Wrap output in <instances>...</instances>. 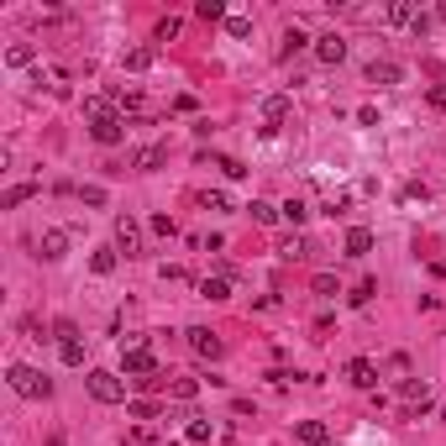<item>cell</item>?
<instances>
[{
    "instance_id": "1",
    "label": "cell",
    "mask_w": 446,
    "mask_h": 446,
    "mask_svg": "<svg viewBox=\"0 0 446 446\" xmlns=\"http://www.w3.org/2000/svg\"><path fill=\"white\" fill-rule=\"evenodd\" d=\"M6 384L16 388L21 399H48V394H53V384H48L37 368H26V362H11V368H6Z\"/></svg>"
},
{
    "instance_id": "2",
    "label": "cell",
    "mask_w": 446,
    "mask_h": 446,
    "mask_svg": "<svg viewBox=\"0 0 446 446\" xmlns=\"http://www.w3.org/2000/svg\"><path fill=\"white\" fill-rule=\"evenodd\" d=\"M85 384H89V394L100 399V404H121V399H126V384H121L116 373H105V368H94Z\"/></svg>"
},
{
    "instance_id": "3",
    "label": "cell",
    "mask_w": 446,
    "mask_h": 446,
    "mask_svg": "<svg viewBox=\"0 0 446 446\" xmlns=\"http://www.w3.org/2000/svg\"><path fill=\"white\" fill-rule=\"evenodd\" d=\"M116 252L142 258V221L137 215H116Z\"/></svg>"
},
{
    "instance_id": "4",
    "label": "cell",
    "mask_w": 446,
    "mask_h": 446,
    "mask_svg": "<svg viewBox=\"0 0 446 446\" xmlns=\"http://www.w3.org/2000/svg\"><path fill=\"white\" fill-rule=\"evenodd\" d=\"M184 336H189V352L205 357V362H215V357L226 352V342H221V336H215L210 326H195V331H184Z\"/></svg>"
},
{
    "instance_id": "5",
    "label": "cell",
    "mask_w": 446,
    "mask_h": 446,
    "mask_svg": "<svg viewBox=\"0 0 446 446\" xmlns=\"http://www.w3.org/2000/svg\"><path fill=\"white\" fill-rule=\"evenodd\" d=\"M121 362H126L131 378H153L158 373V357L147 352V347H121Z\"/></svg>"
},
{
    "instance_id": "6",
    "label": "cell",
    "mask_w": 446,
    "mask_h": 446,
    "mask_svg": "<svg viewBox=\"0 0 446 446\" xmlns=\"http://www.w3.org/2000/svg\"><path fill=\"white\" fill-rule=\"evenodd\" d=\"M384 21H394V26H415V32H425V16H420V6H415V0H394V6L384 11Z\"/></svg>"
},
{
    "instance_id": "7",
    "label": "cell",
    "mask_w": 446,
    "mask_h": 446,
    "mask_svg": "<svg viewBox=\"0 0 446 446\" xmlns=\"http://www.w3.org/2000/svg\"><path fill=\"white\" fill-rule=\"evenodd\" d=\"M89 137L100 142V147H116L121 137H126V121H121V116H105V121H94V126H89Z\"/></svg>"
},
{
    "instance_id": "8",
    "label": "cell",
    "mask_w": 446,
    "mask_h": 446,
    "mask_svg": "<svg viewBox=\"0 0 446 446\" xmlns=\"http://www.w3.org/2000/svg\"><path fill=\"white\" fill-rule=\"evenodd\" d=\"M399 399H404V410H430V388L420 384V378H404V384H399Z\"/></svg>"
},
{
    "instance_id": "9",
    "label": "cell",
    "mask_w": 446,
    "mask_h": 446,
    "mask_svg": "<svg viewBox=\"0 0 446 446\" xmlns=\"http://www.w3.org/2000/svg\"><path fill=\"white\" fill-rule=\"evenodd\" d=\"M315 58H320V63H342V58H347V37H342V32L315 37Z\"/></svg>"
},
{
    "instance_id": "10",
    "label": "cell",
    "mask_w": 446,
    "mask_h": 446,
    "mask_svg": "<svg viewBox=\"0 0 446 446\" xmlns=\"http://www.w3.org/2000/svg\"><path fill=\"white\" fill-rule=\"evenodd\" d=\"M399 79H404V69L394 58H373L368 63V85H399Z\"/></svg>"
},
{
    "instance_id": "11",
    "label": "cell",
    "mask_w": 446,
    "mask_h": 446,
    "mask_svg": "<svg viewBox=\"0 0 446 446\" xmlns=\"http://www.w3.org/2000/svg\"><path fill=\"white\" fill-rule=\"evenodd\" d=\"M347 378H352L357 388H378V362H368V357H352V362H347Z\"/></svg>"
},
{
    "instance_id": "12",
    "label": "cell",
    "mask_w": 446,
    "mask_h": 446,
    "mask_svg": "<svg viewBox=\"0 0 446 446\" xmlns=\"http://www.w3.org/2000/svg\"><path fill=\"white\" fill-rule=\"evenodd\" d=\"M310 252H315V241H310V236H300V232H294V236H283V241H278V258H289V263H305V258H310Z\"/></svg>"
},
{
    "instance_id": "13",
    "label": "cell",
    "mask_w": 446,
    "mask_h": 446,
    "mask_svg": "<svg viewBox=\"0 0 446 446\" xmlns=\"http://www.w3.org/2000/svg\"><path fill=\"white\" fill-rule=\"evenodd\" d=\"M289 111H294L289 94H268V100H263V121H268V131H273L278 121H289Z\"/></svg>"
},
{
    "instance_id": "14",
    "label": "cell",
    "mask_w": 446,
    "mask_h": 446,
    "mask_svg": "<svg viewBox=\"0 0 446 446\" xmlns=\"http://www.w3.org/2000/svg\"><path fill=\"white\" fill-rule=\"evenodd\" d=\"M163 147H158V142H147V147H137V153H131V168H137V173H153V168H163Z\"/></svg>"
},
{
    "instance_id": "15",
    "label": "cell",
    "mask_w": 446,
    "mask_h": 446,
    "mask_svg": "<svg viewBox=\"0 0 446 446\" xmlns=\"http://www.w3.org/2000/svg\"><path fill=\"white\" fill-rule=\"evenodd\" d=\"M37 252H43L48 263H58L63 252H69V232H58V226H53V232H43V241H37Z\"/></svg>"
},
{
    "instance_id": "16",
    "label": "cell",
    "mask_w": 446,
    "mask_h": 446,
    "mask_svg": "<svg viewBox=\"0 0 446 446\" xmlns=\"http://www.w3.org/2000/svg\"><path fill=\"white\" fill-rule=\"evenodd\" d=\"M342 247H347V258H368V252H373V232H368V226H352Z\"/></svg>"
},
{
    "instance_id": "17",
    "label": "cell",
    "mask_w": 446,
    "mask_h": 446,
    "mask_svg": "<svg viewBox=\"0 0 446 446\" xmlns=\"http://www.w3.org/2000/svg\"><path fill=\"white\" fill-rule=\"evenodd\" d=\"M294 436H300V446H326L331 430L320 425V420H300V430H294Z\"/></svg>"
},
{
    "instance_id": "18",
    "label": "cell",
    "mask_w": 446,
    "mask_h": 446,
    "mask_svg": "<svg viewBox=\"0 0 446 446\" xmlns=\"http://www.w3.org/2000/svg\"><path fill=\"white\" fill-rule=\"evenodd\" d=\"M32 195H37V184H11L6 195H0V210H16V205H26Z\"/></svg>"
},
{
    "instance_id": "19",
    "label": "cell",
    "mask_w": 446,
    "mask_h": 446,
    "mask_svg": "<svg viewBox=\"0 0 446 446\" xmlns=\"http://www.w3.org/2000/svg\"><path fill=\"white\" fill-rule=\"evenodd\" d=\"M32 58H37L32 43H11V48H6V63H11V69H32Z\"/></svg>"
},
{
    "instance_id": "20",
    "label": "cell",
    "mask_w": 446,
    "mask_h": 446,
    "mask_svg": "<svg viewBox=\"0 0 446 446\" xmlns=\"http://www.w3.org/2000/svg\"><path fill=\"white\" fill-rule=\"evenodd\" d=\"M247 215H252L258 226H273V221H283V210H278V205H268V200H252V205H247Z\"/></svg>"
},
{
    "instance_id": "21",
    "label": "cell",
    "mask_w": 446,
    "mask_h": 446,
    "mask_svg": "<svg viewBox=\"0 0 446 446\" xmlns=\"http://www.w3.org/2000/svg\"><path fill=\"white\" fill-rule=\"evenodd\" d=\"M200 294H205V300H232V278H221V273H215V278L200 283Z\"/></svg>"
},
{
    "instance_id": "22",
    "label": "cell",
    "mask_w": 446,
    "mask_h": 446,
    "mask_svg": "<svg viewBox=\"0 0 446 446\" xmlns=\"http://www.w3.org/2000/svg\"><path fill=\"white\" fill-rule=\"evenodd\" d=\"M116 258H121L116 247H100V252H94V258H89V268H94V273L105 278V273H116Z\"/></svg>"
},
{
    "instance_id": "23",
    "label": "cell",
    "mask_w": 446,
    "mask_h": 446,
    "mask_svg": "<svg viewBox=\"0 0 446 446\" xmlns=\"http://www.w3.org/2000/svg\"><path fill=\"white\" fill-rule=\"evenodd\" d=\"M153 58H158L153 48H131V53H126V69H131V74H142V69H153Z\"/></svg>"
},
{
    "instance_id": "24",
    "label": "cell",
    "mask_w": 446,
    "mask_h": 446,
    "mask_svg": "<svg viewBox=\"0 0 446 446\" xmlns=\"http://www.w3.org/2000/svg\"><path fill=\"white\" fill-rule=\"evenodd\" d=\"M283 210V221H289V226H305L310 221V205H305V200H289V205H278Z\"/></svg>"
},
{
    "instance_id": "25",
    "label": "cell",
    "mask_w": 446,
    "mask_h": 446,
    "mask_svg": "<svg viewBox=\"0 0 446 446\" xmlns=\"http://www.w3.org/2000/svg\"><path fill=\"white\" fill-rule=\"evenodd\" d=\"M168 394H173V399H195V394H200V378H173Z\"/></svg>"
},
{
    "instance_id": "26",
    "label": "cell",
    "mask_w": 446,
    "mask_h": 446,
    "mask_svg": "<svg viewBox=\"0 0 446 446\" xmlns=\"http://www.w3.org/2000/svg\"><path fill=\"white\" fill-rule=\"evenodd\" d=\"M85 116H89V121H105V116H111V100H105V94H89V100H85Z\"/></svg>"
},
{
    "instance_id": "27",
    "label": "cell",
    "mask_w": 446,
    "mask_h": 446,
    "mask_svg": "<svg viewBox=\"0 0 446 446\" xmlns=\"http://www.w3.org/2000/svg\"><path fill=\"white\" fill-rule=\"evenodd\" d=\"M184 436L195 441V446H205V441L215 436V425H210V420H189V430H184Z\"/></svg>"
},
{
    "instance_id": "28",
    "label": "cell",
    "mask_w": 446,
    "mask_h": 446,
    "mask_svg": "<svg viewBox=\"0 0 446 446\" xmlns=\"http://www.w3.org/2000/svg\"><path fill=\"white\" fill-rule=\"evenodd\" d=\"M305 43H310V37L300 32V26H289V32H283V58H294V53H300Z\"/></svg>"
},
{
    "instance_id": "29",
    "label": "cell",
    "mask_w": 446,
    "mask_h": 446,
    "mask_svg": "<svg viewBox=\"0 0 446 446\" xmlns=\"http://www.w3.org/2000/svg\"><path fill=\"white\" fill-rule=\"evenodd\" d=\"M58 357L69 362V368H79V362H85V342H63V347H58Z\"/></svg>"
},
{
    "instance_id": "30",
    "label": "cell",
    "mask_w": 446,
    "mask_h": 446,
    "mask_svg": "<svg viewBox=\"0 0 446 446\" xmlns=\"http://www.w3.org/2000/svg\"><path fill=\"white\" fill-rule=\"evenodd\" d=\"M373 294H378V283H373V278H362V283H357V289H352V294H347V300H352V305H368V300H373Z\"/></svg>"
},
{
    "instance_id": "31",
    "label": "cell",
    "mask_w": 446,
    "mask_h": 446,
    "mask_svg": "<svg viewBox=\"0 0 446 446\" xmlns=\"http://www.w3.org/2000/svg\"><path fill=\"white\" fill-rule=\"evenodd\" d=\"M200 16H205V21H226V6H221V0H200Z\"/></svg>"
},
{
    "instance_id": "32",
    "label": "cell",
    "mask_w": 446,
    "mask_h": 446,
    "mask_svg": "<svg viewBox=\"0 0 446 446\" xmlns=\"http://www.w3.org/2000/svg\"><path fill=\"white\" fill-rule=\"evenodd\" d=\"M79 200H85V205H94V210H100V205H105V189H100V184H85V189H79Z\"/></svg>"
},
{
    "instance_id": "33",
    "label": "cell",
    "mask_w": 446,
    "mask_h": 446,
    "mask_svg": "<svg viewBox=\"0 0 446 446\" xmlns=\"http://www.w3.org/2000/svg\"><path fill=\"white\" fill-rule=\"evenodd\" d=\"M153 232L158 236H179V221H173V215H153Z\"/></svg>"
},
{
    "instance_id": "34",
    "label": "cell",
    "mask_w": 446,
    "mask_h": 446,
    "mask_svg": "<svg viewBox=\"0 0 446 446\" xmlns=\"http://www.w3.org/2000/svg\"><path fill=\"white\" fill-rule=\"evenodd\" d=\"M226 32L232 37H252V21L247 16H226Z\"/></svg>"
},
{
    "instance_id": "35",
    "label": "cell",
    "mask_w": 446,
    "mask_h": 446,
    "mask_svg": "<svg viewBox=\"0 0 446 446\" xmlns=\"http://www.w3.org/2000/svg\"><path fill=\"white\" fill-rule=\"evenodd\" d=\"M131 415H137V420H153L158 404H153V399H131Z\"/></svg>"
},
{
    "instance_id": "36",
    "label": "cell",
    "mask_w": 446,
    "mask_h": 446,
    "mask_svg": "<svg viewBox=\"0 0 446 446\" xmlns=\"http://www.w3.org/2000/svg\"><path fill=\"white\" fill-rule=\"evenodd\" d=\"M315 294H320V300H331V294H336V278H331V273H315Z\"/></svg>"
},
{
    "instance_id": "37",
    "label": "cell",
    "mask_w": 446,
    "mask_h": 446,
    "mask_svg": "<svg viewBox=\"0 0 446 446\" xmlns=\"http://www.w3.org/2000/svg\"><path fill=\"white\" fill-rule=\"evenodd\" d=\"M53 331H58V347H63V342H79V331H74V320H58V326H53Z\"/></svg>"
},
{
    "instance_id": "38",
    "label": "cell",
    "mask_w": 446,
    "mask_h": 446,
    "mask_svg": "<svg viewBox=\"0 0 446 446\" xmlns=\"http://www.w3.org/2000/svg\"><path fill=\"white\" fill-rule=\"evenodd\" d=\"M126 446H153V430H147V425H137V430L126 436Z\"/></svg>"
},
{
    "instance_id": "39",
    "label": "cell",
    "mask_w": 446,
    "mask_h": 446,
    "mask_svg": "<svg viewBox=\"0 0 446 446\" xmlns=\"http://www.w3.org/2000/svg\"><path fill=\"white\" fill-rule=\"evenodd\" d=\"M168 37H179V21H173V16L158 21V43H168Z\"/></svg>"
},
{
    "instance_id": "40",
    "label": "cell",
    "mask_w": 446,
    "mask_h": 446,
    "mask_svg": "<svg viewBox=\"0 0 446 446\" xmlns=\"http://www.w3.org/2000/svg\"><path fill=\"white\" fill-rule=\"evenodd\" d=\"M205 210H232V200H226L221 189H215V195H205Z\"/></svg>"
},
{
    "instance_id": "41",
    "label": "cell",
    "mask_w": 446,
    "mask_h": 446,
    "mask_svg": "<svg viewBox=\"0 0 446 446\" xmlns=\"http://www.w3.org/2000/svg\"><path fill=\"white\" fill-rule=\"evenodd\" d=\"M221 173H226V179H241V173H247V168H241L236 158H221Z\"/></svg>"
},
{
    "instance_id": "42",
    "label": "cell",
    "mask_w": 446,
    "mask_h": 446,
    "mask_svg": "<svg viewBox=\"0 0 446 446\" xmlns=\"http://www.w3.org/2000/svg\"><path fill=\"white\" fill-rule=\"evenodd\" d=\"M320 210H326V215H342V210H347V195H331V200H326Z\"/></svg>"
},
{
    "instance_id": "43",
    "label": "cell",
    "mask_w": 446,
    "mask_h": 446,
    "mask_svg": "<svg viewBox=\"0 0 446 446\" xmlns=\"http://www.w3.org/2000/svg\"><path fill=\"white\" fill-rule=\"evenodd\" d=\"M430 105H436V111H446V85H430Z\"/></svg>"
},
{
    "instance_id": "44",
    "label": "cell",
    "mask_w": 446,
    "mask_h": 446,
    "mask_svg": "<svg viewBox=\"0 0 446 446\" xmlns=\"http://www.w3.org/2000/svg\"><path fill=\"white\" fill-rule=\"evenodd\" d=\"M48 446H63V436H48Z\"/></svg>"
}]
</instances>
